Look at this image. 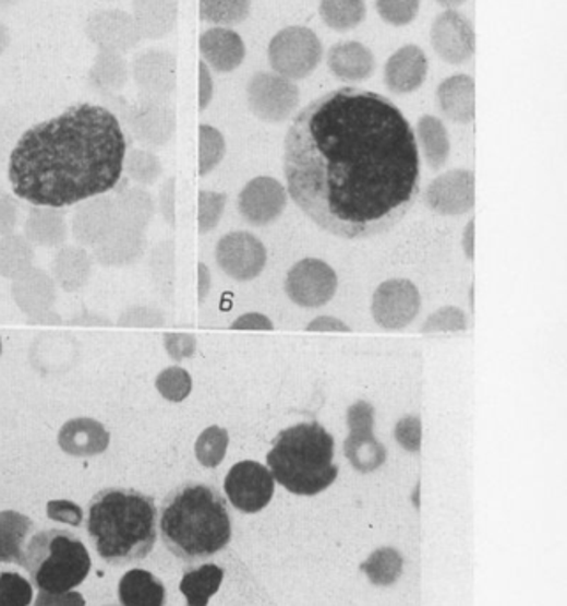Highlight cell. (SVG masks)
<instances>
[{
  "label": "cell",
  "instance_id": "obj_23",
  "mask_svg": "<svg viewBox=\"0 0 567 606\" xmlns=\"http://www.w3.org/2000/svg\"><path fill=\"white\" fill-rule=\"evenodd\" d=\"M437 105L444 118L469 124L475 118V82L469 75H453L437 87Z\"/></svg>",
  "mask_w": 567,
  "mask_h": 606
},
{
  "label": "cell",
  "instance_id": "obj_15",
  "mask_svg": "<svg viewBox=\"0 0 567 606\" xmlns=\"http://www.w3.org/2000/svg\"><path fill=\"white\" fill-rule=\"evenodd\" d=\"M85 34L98 50L121 56L131 52L142 41L135 20L131 13L121 10H102L91 14L85 22Z\"/></svg>",
  "mask_w": 567,
  "mask_h": 606
},
{
  "label": "cell",
  "instance_id": "obj_1",
  "mask_svg": "<svg viewBox=\"0 0 567 606\" xmlns=\"http://www.w3.org/2000/svg\"><path fill=\"white\" fill-rule=\"evenodd\" d=\"M284 169L293 202L347 240L391 229L421 181L418 142L400 108L355 87L330 91L295 116Z\"/></svg>",
  "mask_w": 567,
  "mask_h": 606
},
{
  "label": "cell",
  "instance_id": "obj_20",
  "mask_svg": "<svg viewBox=\"0 0 567 606\" xmlns=\"http://www.w3.org/2000/svg\"><path fill=\"white\" fill-rule=\"evenodd\" d=\"M202 61L216 73H232L246 57V47L236 31L228 27L207 28L198 41Z\"/></svg>",
  "mask_w": 567,
  "mask_h": 606
},
{
  "label": "cell",
  "instance_id": "obj_6",
  "mask_svg": "<svg viewBox=\"0 0 567 606\" xmlns=\"http://www.w3.org/2000/svg\"><path fill=\"white\" fill-rule=\"evenodd\" d=\"M43 594H68L87 579L91 557L84 543L68 531L34 534L20 562Z\"/></svg>",
  "mask_w": 567,
  "mask_h": 606
},
{
  "label": "cell",
  "instance_id": "obj_42",
  "mask_svg": "<svg viewBox=\"0 0 567 606\" xmlns=\"http://www.w3.org/2000/svg\"><path fill=\"white\" fill-rule=\"evenodd\" d=\"M165 349L168 355L181 363L186 358L193 357L196 352V338L191 334H167L165 335Z\"/></svg>",
  "mask_w": 567,
  "mask_h": 606
},
{
  "label": "cell",
  "instance_id": "obj_30",
  "mask_svg": "<svg viewBox=\"0 0 567 606\" xmlns=\"http://www.w3.org/2000/svg\"><path fill=\"white\" fill-rule=\"evenodd\" d=\"M33 528L28 518L16 512L0 514V562H22L25 551V537Z\"/></svg>",
  "mask_w": 567,
  "mask_h": 606
},
{
  "label": "cell",
  "instance_id": "obj_46",
  "mask_svg": "<svg viewBox=\"0 0 567 606\" xmlns=\"http://www.w3.org/2000/svg\"><path fill=\"white\" fill-rule=\"evenodd\" d=\"M307 332H352L349 324L333 316H318L306 326Z\"/></svg>",
  "mask_w": 567,
  "mask_h": 606
},
{
  "label": "cell",
  "instance_id": "obj_5",
  "mask_svg": "<svg viewBox=\"0 0 567 606\" xmlns=\"http://www.w3.org/2000/svg\"><path fill=\"white\" fill-rule=\"evenodd\" d=\"M267 468L290 494L313 497L338 477L335 438L322 424L299 423L278 432L267 452Z\"/></svg>",
  "mask_w": 567,
  "mask_h": 606
},
{
  "label": "cell",
  "instance_id": "obj_36",
  "mask_svg": "<svg viewBox=\"0 0 567 606\" xmlns=\"http://www.w3.org/2000/svg\"><path fill=\"white\" fill-rule=\"evenodd\" d=\"M156 389L170 403H182L191 394L193 381L186 369L179 366L167 367L156 378Z\"/></svg>",
  "mask_w": 567,
  "mask_h": 606
},
{
  "label": "cell",
  "instance_id": "obj_3",
  "mask_svg": "<svg viewBox=\"0 0 567 606\" xmlns=\"http://www.w3.org/2000/svg\"><path fill=\"white\" fill-rule=\"evenodd\" d=\"M159 532L173 557L201 562L227 548L232 539V520L218 489L186 483L161 503Z\"/></svg>",
  "mask_w": 567,
  "mask_h": 606
},
{
  "label": "cell",
  "instance_id": "obj_37",
  "mask_svg": "<svg viewBox=\"0 0 567 606\" xmlns=\"http://www.w3.org/2000/svg\"><path fill=\"white\" fill-rule=\"evenodd\" d=\"M467 316L455 306L442 307L430 314L421 324L423 334H441V332H466Z\"/></svg>",
  "mask_w": 567,
  "mask_h": 606
},
{
  "label": "cell",
  "instance_id": "obj_10",
  "mask_svg": "<svg viewBox=\"0 0 567 606\" xmlns=\"http://www.w3.org/2000/svg\"><path fill=\"white\" fill-rule=\"evenodd\" d=\"M338 289L335 270L321 259L306 258L293 264L285 278V292L295 306L316 309L333 300Z\"/></svg>",
  "mask_w": 567,
  "mask_h": 606
},
{
  "label": "cell",
  "instance_id": "obj_29",
  "mask_svg": "<svg viewBox=\"0 0 567 606\" xmlns=\"http://www.w3.org/2000/svg\"><path fill=\"white\" fill-rule=\"evenodd\" d=\"M224 569L216 565H204L201 568L188 569L182 574L181 593L186 597L188 606H207L210 597L218 593L224 582Z\"/></svg>",
  "mask_w": 567,
  "mask_h": 606
},
{
  "label": "cell",
  "instance_id": "obj_47",
  "mask_svg": "<svg viewBox=\"0 0 567 606\" xmlns=\"http://www.w3.org/2000/svg\"><path fill=\"white\" fill-rule=\"evenodd\" d=\"M210 292V272L204 263L198 264V300L204 301Z\"/></svg>",
  "mask_w": 567,
  "mask_h": 606
},
{
  "label": "cell",
  "instance_id": "obj_26",
  "mask_svg": "<svg viewBox=\"0 0 567 606\" xmlns=\"http://www.w3.org/2000/svg\"><path fill=\"white\" fill-rule=\"evenodd\" d=\"M122 606H165L167 589L164 582L145 569H131L119 582Z\"/></svg>",
  "mask_w": 567,
  "mask_h": 606
},
{
  "label": "cell",
  "instance_id": "obj_44",
  "mask_svg": "<svg viewBox=\"0 0 567 606\" xmlns=\"http://www.w3.org/2000/svg\"><path fill=\"white\" fill-rule=\"evenodd\" d=\"M215 95V84H213V75L204 61L198 64V108L205 110L213 102Z\"/></svg>",
  "mask_w": 567,
  "mask_h": 606
},
{
  "label": "cell",
  "instance_id": "obj_40",
  "mask_svg": "<svg viewBox=\"0 0 567 606\" xmlns=\"http://www.w3.org/2000/svg\"><path fill=\"white\" fill-rule=\"evenodd\" d=\"M381 19L393 27L412 24L419 13V0H377Z\"/></svg>",
  "mask_w": 567,
  "mask_h": 606
},
{
  "label": "cell",
  "instance_id": "obj_49",
  "mask_svg": "<svg viewBox=\"0 0 567 606\" xmlns=\"http://www.w3.org/2000/svg\"><path fill=\"white\" fill-rule=\"evenodd\" d=\"M467 0H438V4L444 5L447 10H456L458 5L466 4Z\"/></svg>",
  "mask_w": 567,
  "mask_h": 606
},
{
  "label": "cell",
  "instance_id": "obj_24",
  "mask_svg": "<svg viewBox=\"0 0 567 606\" xmlns=\"http://www.w3.org/2000/svg\"><path fill=\"white\" fill-rule=\"evenodd\" d=\"M133 20L142 39H161L172 33L179 16V0H133Z\"/></svg>",
  "mask_w": 567,
  "mask_h": 606
},
{
  "label": "cell",
  "instance_id": "obj_34",
  "mask_svg": "<svg viewBox=\"0 0 567 606\" xmlns=\"http://www.w3.org/2000/svg\"><path fill=\"white\" fill-rule=\"evenodd\" d=\"M228 431L219 428V426H210V428L202 431L201 437L195 443L196 460L207 468H215L221 461L228 449Z\"/></svg>",
  "mask_w": 567,
  "mask_h": 606
},
{
  "label": "cell",
  "instance_id": "obj_33",
  "mask_svg": "<svg viewBox=\"0 0 567 606\" xmlns=\"http://www.w3.org/2000/svg\"><path fill=\"white\" fill-rule=\"evenodd\" d=\"M198 170L201 176L209 175L210 170L218 167L219 162L224 161L227 144L219 130L210 124H201L198 128Z\"/></svg>",
  "mask_w": 567,
  "mask_h": 606
},
{
  "label": "cell",
  "instance_id": "obj_43",
  "mask_svg": "<svg viewBox=\"0 0 567 606\" xmlns=\"http://www.w3.org/2000/svg\"><path fill=\"white\" fill-rule=\"evenodd\" d=\"M47 514L56 522L70 523V525L79 526L84 520V512L76 503L68 502V500H51L47 506Z\"/></svg>",
  "mask_w": 567,
  "mask_h": 606
},
{
  "label": "cell",
  "instance_id": "obj_27",
  "mask_svg": "<svg viewBox=\"0 0 567 606\" xmlns=\"http://www.w3.org/2000/svg\"><path fill=\"white\" fill-rule=\"evenodd\" d=\"M414 135L430 169H442L451 153V142L444 122L435 116H423L418 121Z\"/></svg>",
  "mask_w": 567,
  "mask_h": 606
},
{
  "label": "cell",
  "instance_id": "obj_8",
  "mask_svg": "<svg viewBox=\"0 0 567 606\" xmlns=\"http://www.w3.org/2000/svg\"><path fill=\"white\" fill-rule=\"evenodd\" d=\"M375 409L367 401H358L347 409L349 437L345 440V456L361 474H370L386 463V447L373 435Z\"/></svg>",
  "mask_w": 567,
  "mask_h": 606
},
{
  "label": "cell",
  "instance_id": "obj_39",
  "mask_svg": "<svg viewBox=\"0 0 567 606\" xmlns=\"http://www.w3.org/2000/svg\"><path fill=\"white\" fill-rule=\"evenodd\" d=\"M227 195L210 190H202L198 193V230L201 235H207L219 224V218L224 215Z\"/></svg>",
  "mask_w": 567,
  "mask_h": 606
},
{
  "label": "cell",
  "instance_id": "obj_14",
  "mask_svg": "<svg viewBox=\"0 0 567 606\" xmlns=\"http://www.w3.org/2000/svg\"><path fill=\"white\" fill-rule=\"evenodd\" d=\"M432 47L447 64H466L474 57L475 33L469 19L456 10L438 14L432 25Z\"/></svg>",
  "mask_w": 567,
  "mask_h": 606
},
{
  "label": "cell",
  "instance_id": "obj_2",
  "mask_svg": "<svg viewBox=\"0 0 567 606\" xmlns=\"http://www.w3.org/2000/svg\"><path fill=\"white\" fill-rule=\"evenodd\" d=\"M126 139L108 108L70 107L28 128L11 151V189L36 206L64 207L112 190L124 170Z\"/></svg>",
  "mask_w": 567,
  "mask_h": 606
},
{
  "label": "cell",
  "instance_id": "obj_25",
  "mask_svg": "<svg viewBox=\"0 0 567 606\" xmlns=\"http://www.w3.org/2000/svg\"><path fill=\"white\" fill-rule=\"evenodd\" d=\"M133 121L140 135L147 141H167L176 127V114L167 98L142 96L133 112Z\"/></svg>",
  "mask_w": 567,
  "mask_h": 606
},
{
  "label": "cell",
  "instance_id": "obj_12",
  "mask_svg": "<svg viewBox=\"0 0 567 606\" xmlns=\"http://www.w3.org/2000/svg\"><path fill=\"white\" fill-rule=\"evenodd\" d=\"M421 295L407 278H391L373 293L372 314L381 329L401 330L418 318Z\"/></svg>",
  "mask_w": 567,
  "mask_h": 606
},
{
  "label": "cell",
  "instance_id": "obj_32",
  "mask_svg": "<svg viewBox=\"0 0 567 606\" xmlns=\"http://www.w3.org/2000/svg\"><path fill=\"white\" fill-rule=\"evenodd\" d=\"M250 0H201V19L216 27H232L241 24L250 14Z\"/></svg>",
  "mask_w": 567,
  "mask_h": 606
},
{
  "label": "cell",
  "instance_id": "obj_48",
  "mask_svg": "<svg viewBox=\"0 0 567 606\" xmlns=\"http://www.w3.org/2000/svg\"><path fill=\"white\" fill-rule=\"evenodd\" d=\"M474 227L475 222L470 221L469 224H467L466 233H463V250H466V256L470 261L474 259Z\"/></svg>",
  "mask_w": 567,
  "mask_h": 606
},
{
  "label": "cell",
  "instance_id": "obj_31",
  "mask_svg": "<svg viewBox=\"0 0 567 606\" xmlns=\"http://www.w3.org/2000/svg\"><path fill=\"white\" fill-rule=\"evenodd\" d=\"M366 11L363 0H321L318 5L322 22L336 33H347L363 24Z\"/></svg>",
  "mask_w": 567,
  "mask_h": 606
},
{
  "label": "cell",
  "instance_id": "obj_16",
  "mask_svg": "<svg viewBox=\"0 0 567 606\" xmlns=\"http://www.w3.org/2000/svg\"><path fill=\"white\" fill-rule=\"evenodd\" d=\"M426 204L438 215L469 213L475 204L474 170L453 169L433 179L426 190Z\"/></svg>",
  "mask_w": 567,
  "mask_h": 606
},
{
  "label": "cell",
  "instance_id": "obj_4",
  "mask_svg": "<svg viewBox=\"0 0 567 606\" xmlns=\"http://www.w3.org/2000/svg\"><path fill=\"white\" fill-rule=\"evenodd\" d=\"M158 508L136 489L108 488L88 503L87 532L107 565H133L147 559L158 537Z\"/></svg>",
  "mask_w": 567,
  "mask_h": 606
},
{
  "label": "cell",
  "instance_id": "obj_13",
  "mask_svg": "<svg viewBox=\"0 0 567 606\" xmlns=\"http://www.w3.org/2000/svg\"><path fill=\"white\" fill-rule=\"evenodd\" d=\"M216 261L228 277L248 283L264 272L267 252L264 243L252 233L233 230L218 241Z\"/></svg>",
  "mask_w": 567,
  "mask_h": 606
},
{
  "label": "cell",
  "instance_id": "obj_28",
  "mask_svg": "<svg viewBox=\"0 0 567 606\" xmlns=\"http://www.w3.org/2000/svg\"><path fill=\"white\" fill-rule=\"evenodd\" d=\"M130 68L121 54L98 50L93 68L88 73V82L101 95H116L126 85Z\"/></svg>",
  "mask_w": 567,
  "mask_h": 606
},
{
  "label": "cell",
  "instance_id": "obj_22",
  "mask_svg": "<svg viewBox=\"0 0 567 606\" xmlns=\"http://www.w3.org/2000/svg\"><path fill=\"white\" fill-rule=\"evenodd\" d=\"M327 67L338 81L363 82L375 71V57L363 43H336L327 54Z\"/></svg>",
  "mask_w": 567,
  "mask_h": 606
},
{
  "label": "cell",
  "instance_id": "obj_9",
  "mask_svg": "<svg viewBox=\"0 0 567 606\" xmlns=\"http://www.w3.org/2000/svg\"><path fill=\"white\" fill-rule=\"evenodd\" d=\"M248 105L265 122L289 119L299 105V87L275 71H261L248 82Z\"/></svg>",
  "mask_w": 567,
  "mask_h": 606
},
{
  "label": "cell",
  "instance_id": "obj_19",
  "mask_svg": "<svg viewBox=\"0 0 567 606\" xmlns=\"http://www.w3.org/2000/svg\"><path fill=\"white\" fill-rule=\"evenodd\" d=\"M429 76L426 54L415 45H405L387 59L384 81L395 95H410L418 91Z\"/></svg>",
  "mask_w": 567,
  "mask_h": 606
},
{
  "label": "cell",
  "instance_id": "obj_21",
  "mask_svg": "<svg viewBox=\"0 0 567 606\" xmlns=\"http://www.w3.org/2000/svg\"><path fill=\"white\" fill-rule=\"evenodd\" d=\"M110 432L94 418H71L59 431V445L71 456H96L107 451Z\"/></svg>",
  "mask_w": 567,
  "mask_h": 606
},
{
  "label": "cell",
  "instance_id": "obj_7",
  "mask_svg": "<svg viewBox=\"0 0 567 606\" xmlns=\"http://www.w3.org/2000/svg\"><path fill=\"white\" fill-rule=\"evenodd\" d=\"M324 48L312 28L290 25L276 34L267 47L270 70L289 81H303L321 64Z\"/></svg>",
  "mask_w": 567,
  "mask_h": 606
},
{
  "label": "cell",
  "instance_id": "obj_38",
  "mask_svg": "<svg viewBox=\"0 0 567 606\" xmlns=\"http://www.w3.org/2000/svg\"><path fill=\"white\" fill-rule=\"evenodd\" d=\"M33 597V585L24 577L0 573V606H28Z\"/></svg>",
  "mask_w": 567,
  "mask_h": 606
},
{
  "label": "cell",
  "instance_id": "obj_17",
  "mask_svg": "<svg viewBox=\"0 0 567 606\" xmlns=\"http://www.w3.org/2000/svg\"><path fill=\"white\" fill-rule=\"evenodd\" d=\"M285 206L287 190L275 178L252 179L239 193V213L252 226H269L285 212Z\"/></svg>",
  "mask_w": 567,
  "mask_h": 606
},
{
  "label": "cell",
  "instance_id": "obj_50",
  "mask_svg": "<svg viewBox=\"0 0 567 606\" xmlns=\"http://www.w3.org/2000/svg\"><path fill=\"white\" fill-rule=\"evenodd\" d=\"M0 355H2V337H0Z\"/></svg>",
  "mask_w": 567,
  "mask_h": 606
},
{
  "label": "cell",
  "instance_id": "obj_41",
  "mask_svg": "<svg viewBox=\"0 0 567 606\" xmlns=\"http://www.w3.org/2000/svg\"><path fill=\"white\" fill-rule=\"evenodd\" d=\"M395 438L405 451L419 452L421 449V418L418 415H407V417L400 418L395 426Z\"/></svg>",
  "mask_w": 567,
  "mask_h": 606
},
{
  "label": "cell",
  "instance_id": "obj_45",
  "mask_svg": "<svg viewBox=\"0 0 567 606\" xmlns=\"http://www.w3.org/2000/svg\"><path fill=\"white\" fill-rule=\"evenodd\" d=\"M232 329L236 330H273L275 324L273 321L261 312H248V314L239 316L238 320L233 321Z\"/></svg>",
  "mask_w": 567,
  "mask_h": 606
},
{
  "label": "cell",
  "instance_id": "obj_18",
  "mask_svg": "<svg viewBox=\"0 0 567 606\" xmlns=\"http://www.w3.org/2000/svg\"><path fill=\"white\" fill-rule=\"evenodd\" d=\"M142 96L167 98L172 95L177 84V59L167 50H147L135 57L130 68Z\"/></svg>",
  "mask_w": 567,
  "mask_h": 606
},
{
  "label": "cell",
  "instance_id": "obj_11",
  "mask_svg": "<svg viewBox=\"0 0 567 606\" xmlns=\"http://www.w3.org/2000/svg\"><path fill=\"white\" fill-rule=\"evenodd\" d=\"M275 477L267 466L256 461L233 465L225 479V494L233 508L241 512H258L275 495Z\"/></svg>",
  "mask_w": 567,
  "mask_h": 606
},
{
  "label": "cell",
  "instance_id": "obj_35",
  "mask_svg": "<svg viewBox=\"0 0 567 606\" xmlns=\"http://www.w3.org/2000/svg\"><path fill=\"white\" fill-rule=\"evenodd\" d=\"M401 566H403V560H401L400 554L393 548H384V550L375 551L367 562H364L363 571H366L373 583L389 585L400 577Z\"/></svg>",
  "mask_w": 567,
  "mask_h": 606
}]
</instances>
